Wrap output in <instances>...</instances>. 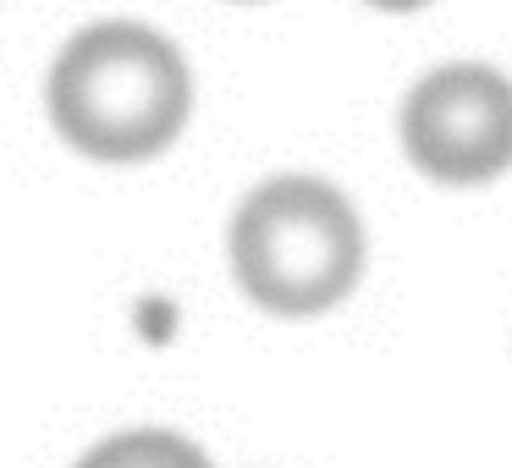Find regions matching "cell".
<instances>
[{
	"label": "cell",
	"mask_w": 512,
	"mask_h": 468,
	"mask_svg": "<svg viewBox=\"0 0 512 468\" xmlns=\"http://www.w3.org/2000/svg\"><path fill=\"white\" fill-rule=\"evenodd\" d=\"M45 111L83 160L138 166L182 138L193 111V72L166 34L111 17L61 45L45 78Z\"/></svg>",
	"instance_id": "cell-1"
},
{
	"label": "cell",
	"mask_w": 512,
	"mask_h": 468,
	"mask_svg": "<svg viewBox=\"0 0 512 468\" xmlns=\"http://www.w3.org/2000/svg\"><path fill=\"white\" fill-rule=\"evenodd\" d=\"M232 276L265 314H325L364 276V226L320 177L259 182L232 215Z\"/></svg>",
	"instance_id": "cell-2"
},
{
	"label": "cell",
	"mask_w": 512,
	"mask_h": 468,
	"mask_svg": "<svg viewBox=\"0 0 512 468\" xmlns=\"http://www.w3.org/2000/svg\"><path fill=\"white\" fill-rule=\"evenodd\" d=\"M402 149L446 188L496 182L512 166V83L474 61L435 67L402 100Z\"/></svg>",
	"instance_id": "cell-3"
},
{
	"label": "cell",
	"mask_w": 512,
	"mask_h": 468,
	"mask_svg": "<svg viewBox=\"0 0 512 468\" xmlns=\"http://www.w3.org/2000/svg\"><path fill=\"white\" fill-rule=\"evenodd\" d=\"M78 468H210V457L171 430H122L83 452Z\"/></svg>",
	"instance_id": "cell-4"
},
{
	"label": "cell",
	"mask_w": 512,
	"mask_h": 468,
	"mask_svg": "<svg viewBox=\"0 0 512 468\" xmlns=\"http://www.w3.org/2000/svg\"><path fill=\"white\" fill-rule=\"evenodd\" d=\"M369 6H380V12H419L424 0H369Z\"/></svg>",
	"instance_id": "cell-5"
}]
</instances>
